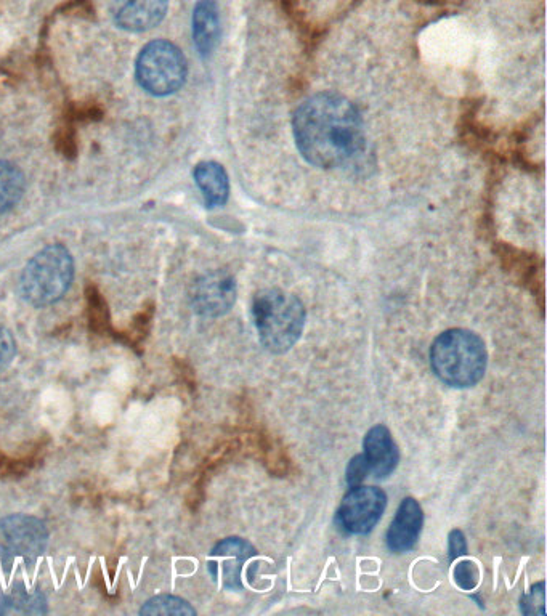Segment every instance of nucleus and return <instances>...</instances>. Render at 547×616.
I'll list each match as a JSON object with an SVG mask.
<instances>
[{"label": "nucleus", "mask_w": 547, "mask_h": 616, "mask_svg": "<svg viewBox=\"0 0 547 616\" xmlns=\"http://www.w3.org/2000/svg\"><path fill=\"white\" fill-rule=\"evenodd\" d=\"M300 154L313 166L336 169L365 146L363 119L349 98L323 92L307 98L292 119Z\"/></svg>", "instance_id": "nucleus-1"}, {"label": "nucleus", "mask_w": 547, "mask_h": 616, "mask_svg": "<svg viewBox=\"0 0 547 616\" xmlns=\"http://www.w3.org/2000/svg\"><path fill=\"white\" fill-rule=\"evenodd\" d=\"M488 353L482 337L467 329H448L430 349V366L440 381L456 389L474 387L487 371Z\"/></svg>", "instance_id": "nucleus-2"}, {"label": "nucleus", "mask_w": 547, "mask_h": 616, "mask_svg": "<svg viewBox=\"0 0 547 616\" xmlns=\"http://www.w3.org/2000/svg\"><path fill=\"white\" fill-rule=\"evenodd\" d=\"M252 318L260 342L276 355L289 352L304 333V304L283 289L257 292L252 300Z\"/></svg>", "instance_id": "nucleus-3"}, {"label": "nucleus", "mask_w": 547, "mask_h": 616, "mask_svg": "<svg viewBox=\"0 0 547 616\" xmlns=\"http://www.w3.org/2000/svg\"><path fill=\"white\" fill-rule=\"evenodd\" d=\"M74 262L68 249L50 244L29 260L21 275V296L36 307L52 305L68 292L73 283Z\"/></svg>", "instance_id": "nucleus-4"}, {"label": "nucleus", "mask_w": 547, "mask_h": 616, "mask_svg": "<svg viewBox=\"0 0 547 616\" xmlns=\"http://www.w3.org/2000/svg\"><path fill=\"white\" fill-rule=\"evenodd\" d=\"M138 84L156 97L175 94L187 79V60L182 50L169 41H153L137 60Z\"/></svg>", "instance_id": "nucleus-5"}, {"label": "nucleus", "mask_w": 547, "mask_h": 616, "mask_svg": "<svg viewBox=\"0 0 547 616\" xmlns=\"http://www.w3.org/2000/svg\"><path fill=\"white\" fill-rule=\"evenodd\" d=\"M49 531L31 515H10L0 520V572H10L18 560L34 564L44 554Z\"/></svg>", "instance_id": "nucleus-6"}, {"label": "nucleus", "mask_w": 547, "mask_h": 616, "mask_svg": "<svg viewBox=\"0 0 547 616\" xmlns=\"http://www.w3.org/2000/svg\"><path fill=\"white\" fill-rule=\"evenodd\" d=\"M387 507V495L377 487H355L339 509L342 525L353 535H366L376 527Z\"/></svg>", "instance_id": "nucleus-7"}, {"label": "nucleus", "mask_w": 547, "mask_h": 616, "mask_svg": "<svg viewBox=\"0 0 547 616\" xmlns=\"http://www.w3.org/2000/svg\"><path fill=\"white\" fill-rule=\"evenodd\" d=\"M235 300V278L220 270L201 276L191 291L193 310L203 317H222L230 312Z\"/></svg>", "instance_id": "nucleus-8"}, {"label": "nucleus", "mask_w": 547, "mask_h": 616, "mask_svg": "<svg viewBox=\"0 0 547 616\" xmlns=\"http://www.w3.org/2000/svg\"><path fill=\"white\" fill-rule=\"evenodd\" d=\"M256 556V549L246 539L227 538L211 552L209 572L214 580H222L223 588L241 589V570L246 560Z\"/></svg>", "instance_id": "nucleus-9"}, {"label": "nucleus", "mask_w": 547, "mask_h": 616, "mask_svg": "<svg viewBox=\"0 0 547 616\" xmlns=\"http://www.w3.org/2000/svg\"><path fill=\"white\" fill-rule=\"evenodd\" d=\"M169 0H113L114 23L129 33H143L166 17Z\"/></svg>", "instance_id": "nucleus-10"}, {"label": "nucleus", "mask_w": 547, "mask_h": 616, "mask_svg": "<svg viewBox=\"0 0 547 616\" xmlns=\"http://www.w3.org/2000/svg\"><path fill=\"white\" fill-rule=\"evenodd\" d=\"M363 446H365L363 458L369 474H373L376 479H387L389 475L394 474L400 461V453L387 427L382 424L374 426L366 434Z\"/></svg>", "instance_id": "nucleus-11"}, {"label": "nucleus", "mask_w": 547, "mask_h": 616, "mask_svg": "<svg viewBox=\"0 0 547 616\" xmlns=\"http://www.w3.org/2000/svg\"><path fill=\"white\" fill-rule=\"evenodd\" d=\"M424 514L414 498L403 499L394 522L387 531V546L395 554L411 551L421 536Z\"/></svg>", "instance_id": "nucleus-12"}, {"label": "nucleus", "mask_w": 547, "mask_h": 616, "mask_svg": "<svg viewBox=\"0 0 547 616\" xmlns=\"http://www.w3.org/2000/svg\"><path fill=\"white\" fill-rule=\"evenodd\" d=\"M193 41L201 57H209L220 41L219 7L214 0H201L193 12Z\"/></svg>", "instance_id": "nucleus-13"}, {"label": "nucleus", "mask_w": 547, "mask_h": 616, "mask_svg": "<svg viewBox=\"0 0 547 616\" xmlns=\"http://www.w3.org/2000/svg\"><path fill=\"white\" fill-rule=\"evenodd\" d=\"M195 180L203 193L207 207H220L227 203L230 185L227 172L219 163L206 161L198 164L195 169Z\"/></svg>", "instance_id": "nucleus-14"}, {"label": "nucleus", "mask_w": 547, "mask_h": 616, "mask_svg": "<svg viewBox=\"0 0 547 616\" xmlns=\"http://www.w3.org/2000/svg\"><path fill=\"white\" fill-rule=\"evenodd\" d=\"M47 600L39 591H28L25 586L13 588L0 599V615H44Z\"/></svg>", "instance_id": "nucleus-15"}, {"label": "nucleus", "mask_w": 547, "mask_h": 616, "mask_svg": "<svg viewBox=\"0 0 547 616\" xmlns=\"http://www.w3.org/2000/svg\"><path fill=\"white\" fill-rule=\"evenodd\" d=\"M25 185V175L15 164L0 161V215L17 206Z\"/></svg>", "instance_id": "nucleus-16"}, {"label": "nucleus", "mask_w": 547, "mask_h": 616, "mask_svg": "<svg viewBox=\"0 0 547 616\" xmlns=\"http://www.w3.org/2000/svg\"><path fill=\"white\" fill-rule=\"evenodd\" d=\"M142 615H196L195 608L187 600L175 596H156L148 600L140 610Z\"/></svg>", "instance_id": "nucleus-17"}, {"label": "nucleus", "mask_w": 547, "mask_h": 616, "mask_svg": "<svg viewBox=\"0 0 547 616\" xmlns=\"http://www.w3.org/2000/svg\"><path fill=\"white\" fill-rule=\"evenodd\" d=\"M523 615L546 616V584L544 581L535 584L525 596L520 599Z\"/></svg>", "instance_id": "nucleus-18"}, {"label": "nucleus", "mask_w": 547, "mask_h": 616, "mask_svg": "<svg viewBox=\"0 0 547 616\" xmlns=\"http://www.w3.org/2000/svg\"><path fill=\"white\" fill-rule=\"evenodd\" d=\"M454 581L464 591H474L480 581L479 567L471 560H462L454 568Z\"/></svg>", "instance_id": "nucleus-19"}, {"label": "nucleus", "mask_w": 547, "mask_h": 616, "mask_svg": "<svg viewBox=\"0 0 547 616\" xmlns=\"http://www.w3.org/2000/svg\"><path fill=\"white\" fill-rule=\"evenodd\" d=\"M368 474L365 458H363V454H358L350 461L349 469H347V482H349L350 487H357L358 483L363 482Z\"/></svg>", "instance_id": "nucleus-20"}, {"label": "nucleus", "mask_w": 547, "mask_h": 616, "mask_svg": "<svg viewBox=\"0 0 547 616\" xmlns=\"http://www.w3.org/2000/svg\"><path fill=\"white\" fill-rule=\"evenodd\" d=\"M450 544H448V551H450V559L456 560L458 557L464 556L467 551L466 536L461 530H453L450 533Z\"/></svg>", "instance_id": "nucleus-21"}, {"label": "nucleus", "mask_w": 547, "mask_h": 616, "mask_svg": "<svg viewBox=\"0 0 547 616\" xmlns=\"http://www.w3.org/2000/svg\"><path fill=\"white\" fill-rule=\"evenodd\" d=\"M13 352H15V344H13L12 336L4 328H0V365L10 361Z\"/></svg>", "instance_id": "nucleus-22"}]
</instances>
